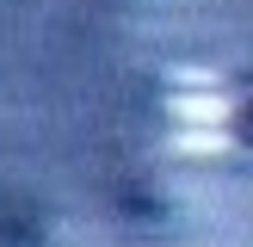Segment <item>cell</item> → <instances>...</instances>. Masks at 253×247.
Listing matches in <instances>:
<instances>
[{
  "instance_id": "obj_1",
  "label": "cell",
  "mask_w": 253,
  "mask_h": 247,
  "mask_svg": "<svg viewBox=\"0 0 253 247\" xmlns=\"http://www.w3.org/2000/svg\"><path fill=\"white\" fill-rule=\"evenodd\" d=\"M229 105H235V99L222 93L216 81H198V86H185V93H173V118H179V130L192 136L198 148H210V136H222Z\"/></svg>"
}]
</instances>
